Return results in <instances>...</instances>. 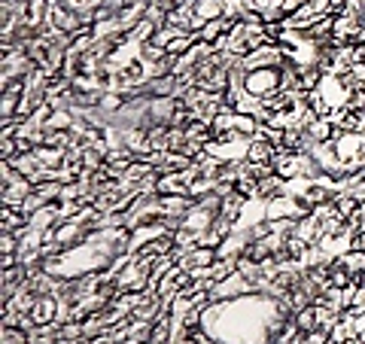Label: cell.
<instances>
[{"label": "cell", "instance_id": "cell-9", "mask_svg": "<svg viewBox=\"0 0 365 344\" xmlns=\"http://www.w3.org/2000/svg\"><path fill=\"white\" fill-rule=\"evenodd\" d=\"M356 338H359V335L353 332V326H350L344 317H341L338 323H335V329L329 332V341H332V344H353Z\"/></svg>", "mask_w": 365, "mask_h": 344}, {"label": "cell", "instance_id": "cell-3", "mask_svg": "<svg viewBox=\"0 0 365 344\" xmlns=\"http://www.w3.org/2000/svg\"><path fill=\"white\" fill-rule=\"evenodd\" d=\"M277 159V147L265 137H250V147H247V162H256V165H274Z\"/></svg>", "mask_w": 365, "mask_h": 344}, {"label": "cell", "instance_id": "cell-11", "mask_svg": "<svg viewBox=\"0 0 365 344\" xmlns=\"http://www.w3.org/2000/svg\"><path fill=\"white\" fill-rule=\"evenodd\" d=\"M353 250H362V253H365V232L353 235Z\"/></svg>", "mask_w": 365, "mask_h": 344}, {"label": "cell", "instance_id": "cell-2", "mask_svg": "<svg viewBox=\"0 0 365 344\" xmlns=\"http://www.w3.org/2000/svg\"><path fill=\"white\" fill-rule=\"evenodd\" d=\"M250 293H256L253 284H250V280L243 278L241 271H234V274H228L225 280L213 284V289L207 293V299H210V305H216V302H232V299H241V296H250Z\"/></svg>", "mask_w": 365, "mask_h": 344}, {"label": "cell", "instance_id": "cell-1", "mask_svg": "<svg viewBox=\"0 0 365 344\" xmlns=\"http://www.w3.org/2000/svg\"><path fill=\"white\" fill-rule=\"evenodd\" d=\"M243 89L256 98H268L274 91L283 89V71L280 67H256V71H247Z\"/></svg>", "mask_w": 365, "mask_h": 344}, {"label": "cell", "instance_id": "cell-10", "mask_svg": "<svg viewBox=\"0 0 365 344\" xmlns=\"http://www.w3.org/2000/svg\"><path fill=\"white\" fill-rule=\"evenodd\" d=\"M299 341H301V344H329V332H323V329L301 332V335H299Z\"/></svg>", "mask_w": 365, "mask_h": 344}, {"label": "cell", "instance_id": "cell-8", "mask_svg": "<svg viewBox=\"0 0 365 344\" xmlns=\"http://www.w3.org/2000/svg\"><path fill=\"white\" fill-rule=\"evenodd\" d=\"M64 152L67 150H58V147H37L34 156L40 162V168H61L64 165Z\"/></svg>", "mask_w": 365, "mask_h": 344}, {"label": "cell", "instance_id": "cell-7", "mask_svg": "<svg viewBox=\"0 0 365 344\" xmlns=\"http://www.w3.org/2000/svg\"><path fill=\"white\" fill-rule=\"evenodd\" d=\"M295 326H299V332L319 329V311H317V305H308V308L295 311Z\"/></svg>", "mask_w": 365, "mask_h": 344}, {"label": "cell", "instance_id": "cell-5", "mask_svg": "<svg viewBox=\"0 0 365 344\" xmlns=\"http://www.w3.org/2000/svg\"><path fill=\"white\" fill-rule=\"evenodd\" d=\"M30 317H34L37 326L55 323L58 320V296H40L37 305H34V311H30Z\"/></svg>", "mask_w": 365, "mask_h": 344}, {"label": "cell", "instance_id": "cell-6", "mask_svg": "<svg viewBox=\"0 0 365 344\" xmlns=\"http://www.w3.org/2000/svg\"><path fill=\"white\" fill-rule=\"evenodd\" d=\"M158 195H189V180L182 177V171L158 174Z\"/></svg>", "mask_w": 365, "mask_h": 344}, {"label": "cell", "instance_id": "cell-4", "mask_svg": "<svg viewBox=\"0 0 365 344\" xmlns=\"http://www.w3.org/2000/svg\"><path fill=\"white\" fill-rule=\"evenodd\" d=\"M304 134H308L310 143H332L341 132H338V125H335L329 116H319L317 122H310V125L304 128Z\"/></svg>", "mask_w": 365, "mask_h": 344}]
</instances>
